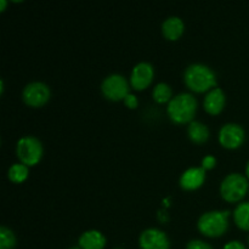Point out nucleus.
<instances>
[{"mask_svg":"<svg viewBox=\"0 0 249 249\" xmlns=\"http://www.w3.org/2000/svg\"><path fill=\"white\" fill-rule=\"evenodd\" d=\"M184 82L192 91L204 92L216 88V75L207 65L191 63L185 70Z\"/></svg>","mask_w":249,"mask_h":249,"instance_id":"1","label":"nucleus"},{"mask_svg":"<svg viewBox=\"0 0 249 249\" xmlns=\"http://www.w3.org/2000/svg\"><path fill=\"white\" fill-rule=\"evenodd\" d=\"M197 111V100L190 92H180L168 102L169 118L178 124L191 123Z\"/></svg>","mask_w":249,"mask_h":249,"instance_id":"2","label":"nucleus"},{"mask_svg":"<svg viewBox=\"0 0 249 249\" xmlns=\"http://www.w3.org/2000/svg\"><path fill=\"white\" fill-rule=\"evenodd\" d=\"M230 211H211L199 216L197 228L202 235L207 237H219L224 235L229 228Z\"/></svg>","mask_w":249,"mask_h":249,"instance_id":"3","label":"nucleus"},{"mask_svg":"<svg viewBox=\"0 0 249 249\" xmlns=\"http://www.w3.org/2000/svg\"><path fill=\"white\" fill-rule=\"evenodd\" d=\"M249 190L248 178L240 173L226 175L220 184V195L226 202H238L246 196Z\"/></svg>","mask_w":249,"mask_h":249,"instance_id":"4","label":"nucleus"},{"mask_svg":"<svg viewBox=\"0 0 249 249\" xmlns=\"http://www.w3.org/2000/svg\"><path fill=\"white\" fill-rule=\"evenodd\" d=\"M16 155L19 162L26 164L27 167L36 165L43 156V145L36 136H23L17 141Z\"/></svg>","mask_w":249,"mask_h":249,"instance_id":"5","label":"nucleus"},{"mask_svg":"<svg viewBox=\"0 0 249 249\" xmlns=\"http://www.w3.org/2000/svg\"><path fill=\"white\" fill-rule=\"evenodd\" d=\"M101 91L105 97L112 101L124 100V97L129 94V83L124 75L112 73L102 80Z\"/></svg>","mask_w":249,"mask_h":249,"instance_id":"6","label":"nucleus"},{"mask_svg":"<svg viewBox=\"0 0 249 249\" xmlns=\"http://www.w3.org/2000/svg\"><path fill=\"white\" fill-rule=\"evenodd\" d=\"M22 99L31 107H40L50 99V88L43 82H32L24 87Z\"/></svg>","mask_w":249,"mask_h":249,"instance_id":"7","label":"nucleus"},{"mask_svg":"<svg viewBox=\"0 0 249 249\" xmlns=\"http://www.w3.org/2000/svg\"><path fill=\"white\" fill-rule=\"evenodd\" d=\"M139 245L141 249H170V241L164 231L148 228L140 233Z\"/></svg>","mask_w":249,"mask_h":249,"instance_id":"8","label":"nucleus"},{"mask_svg":"<svg viewBox=\"0 0 249 249\" xmlns=\"http://www.w3.org/2000/svg\"><path fill=\"white\" fill-rule=\"evenodd\" d=\"M245 138V129L237 123H226L219 130V142L225 148L240 147Z\"/></svg>","mask_w":249,"mask_h":249,"instance_id":"9","label":"nucleus"},{"mask_svg":"<svg viewBox=\"0 0 249 249\" xmlns=\"http://www.w3.org/2000/svg\"><path fill=\"white\" fill-rule=\"evenodd\" d=\"M155 75V70L150 62H139L134 66L130 74V84L134 89L142 90L151 84Z\"/></svg>","mask_w":249,"mask_h":249,"instance_id":"10","label":"nucleus"},{"mask_svg":"<svg viewBox=\"0 0 249 249\" xmlns=\"http://www.w3.org/2000/svg\"><path fill=\"white\" fill-rule=\"evenodd\" d=\"M206 180V170L202 167H191L185 170L180 177V186L186 191L199 189Z\"/></svg>","mask_w":249,"mask_h":249,"instance_id":"11","label":"nucleus"},{"mask_svg":"<svg viewBox=\"0 0 249 249\" xmlns=\"http://www.w3.org/2000/svg\"><path fill=\"white\" fill-rule=\"evenodd\" d=\"M225 101V92H224L220 88H213L212 90H209L208 94L204 97V109H206L209 114H219L224 109Z\"/></svg>","mask_w":249,"mask_h":249,"instance_id":"12","label":"nucleus"},{"mask_svg":"<svg viewBox=\"0 0 249 249\" xmlns=\"http://www.w3.org/2000/svg\"><path fill=\"white\" fill-rule=\"evenodd\" d=\"M106 242V237L101 231L88 230L78 238V247L80 249H104Z\"/></svg>","mask_w":249,"mask_h":249,"instance_id":"13","label":"nucleus"},{"mask_svg":"<svg viewBox=\"0 0 249 249\" xmlns=\"http://www.w3.org/2000/svg\"><path fill=\"white\" fill-rule=\"evenodd\" d=\"M185 23L179 16H170L162 23V33L169 40H177L182 36Z\"/></svg>","mask_w":249,"mask_h":249,"instance_id":"14","label":"nucleus"},{"mask_svg":"<svg viewBox=\"0 0 249 249\" xmlns=\"http://www.w3.org/2000/svg\"><path fill=\"white\" fill-rule=\"evenodd\" d=\"M187 134L192 142L203 143L209 139V129L206 124L198 121H192L187 126Z\"/></svg>","mask_w":249,"mask_h":249,"instance_id":"15","label":"nucleus"},{"mask_svg":"<svg viewBox=\"0 0 249 249\" xmlns=\"http://www.w3.org/2000/svg\"><path fill=\"white\" fill-rule=\"evenodd\" d=\"M233 220L240 229L249 231V202H241L233 211Z\"/></svg>","mask_w":249,"mask_h":249,"instance_id":"16","label":"nucleus"},{"mask_svg":"<svg viewBox=\"0 0 249 249\" xmlns=\"http://www.w3.org/2000/svg\"><path fill=\"white\" fill-rule=\"evenodd\" d=\"M152 96L155 99L156 102L158 104H165V102H169L173 99V91L172 88L167 83H158L156 84V87L153 88Z\"/></svg>","mask_w":249,"mask_h":249,"instance_id":"17","label":"nucleus"},{"mask_svg":"<svg viewBox=\"0 0 249 249\" xmlns=\"http://www.w3.org/2000/svg\"><path fill=\"white\" fill-rule=\"evenodd\" d=\"M28 173L29 169L26 164H23V163H15V164H12L9 168L7 177H9V179L12 182L19 184V182H23L28 178Z\"/></svg>","mask_w":249,"mask_h":249,"instance_id":"18","label":"nucleus"},{"mask_svg":"<svg viewBox=\"0 0 249 249\" xmlns=\"http://www.w3.org/2000/svg\"><path fill=\"white\" fill-rule=\"evenodd\" d=\"M16 246V236L6 226L0 228V249H14Z\"/></svg>","mask_w":249,"mask_h":249,"instance_id":"19","label":"nucleus"},{"mask_svg":"<svg viewBox=\"0 0 249 249\" xmlns=\"http://www.w3.org/2000/svg\"><path fill=\"white\" fill-rule=\"evenodd\" d=\"M185 249H213V247L202 240H191Z\"/></svg>","mask_w":249,"mask_h":249,"instance_id":"20","label":"nucleus"},{"mask_svg":"<svg viewBox=\"0 0 249 249\" xmlns=\"http://www.w3.org/2000/svg\"><path fill=\"white\" fill-rule=\"evenodd\" d=\"M123 101H124V104H125V106L129 107V108H131V109L136 108L139 105L138 97H136L134 94H131V92H129V94L124 97Z\"/></svg>","mask_w":249,"mask_h":249,"instance_id":"21","label":"nucleus"},{"mask_svg":"<svg viewBox=\"0 0 249 249\" xmlns=\"http://www.w3.org/2000/svg\"><path fill=\"white\" fill-rule=\"evenodd\" d=\"M215 164H216V160H215V157L212 155L206 156V157L202 160V168H203L204 170L212 169V168L215 167Z\"/></svg>","mask_w":249,"mask_h":249,"instance_id":"22","label":"nucleus"},{"mask_svg":"<svg viewBox=\"0 0 249 249\" xmlns=\"http://www.w3.org/2000/svg\"><path fill=\"white\" fill-rule=\"evenodd\" d=\"M223 249H247L241 241H230L224 246Z\"/></svg>","mask_w":249,"mask_h":249,"instance_id":"23","label":"nucleus"},{"mask_svg":"<svg viewBox=\"0 0 249 249\" xmlns=\"http://www.w3.org/2000/svg\"><path fill=\"white\" fill-rule=\"evenodd\" d=\"M6 0H0V11H4L5 7H6Z\"/></svg>","mask_w":249,"mask_h":249,"instance_id":"24","label":"nucleus"},{"mask_svg":"<svg viewBox=\"0 0 249 249\" xmlns=\"http://www.w3.org/2000/svg\"><path fill=\"white\" fill-rule=\"evenodd\" d=\"M4 91V80H0V94H2Z\"/></svg>","mask_w":249,"mask_h":249,"instance_id":"25","label":"nucleus"},{"mask_svg":"<svg viewBox=\"0 0 249 249\" xmlns=\"http://www.w3.org/2000/svg\"><path fill=\"white\" fill-rule=\"evenodd\" d=\"M246 175H247V178L249 179V160H248L247 165H246Z\"/></svg>","mask_w":249,"mask_h":249,"instance_id":"26","label":"nucleus"},{"mask_svg":"<svg viewBox=\"0 0 249 249\" xmlns=\"http://www.w3.org/2000/svg\"><path fill=\"white\" fill-rule=\"evenodd\" d=\"M68 249H80L79 247H72V248H68Z\"/></svg>","mask_w":249,"mask_h":249,"instance_id":"27","label":"nucleus"},{"mask_svg":"<svg viewBox=\"0 0 249 249\" xmlns=\"http://www.w3.org/2000/svg\"><path fill=\"white\" fill-rule=\"evenodd\" d=\"M114 249H122V248H114Z\"/></svg>","mask_w":249,"mask_h":249,"instance_id":"28","label":"nucleus"},{"mask_svg":"<svg viewBox=\"0 0 249 249\" xmlns=\"http://www.w3.org/2000/svg\"><path fill=\"white\" fill-rule=\"evenodd\" d=\"M248 243H249V240H248Z\"/></svg>","mask_w":249,"mask_h":249,"instance_id":"29","label":"nucleus"}]
</instances>
